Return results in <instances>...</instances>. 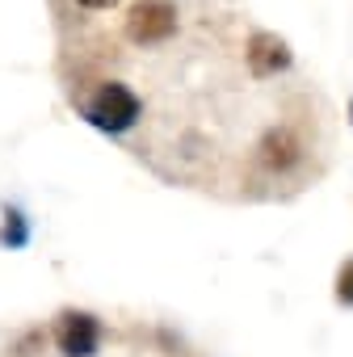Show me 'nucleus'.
Returning a JSON list of instances; mask_svg holds the SVG:
<instances>
[{
	"instance_id": "4",
	"label": "nucleus",
	"mask_w": 353,
	"mask_h": 357,
	"mask_svg": "<svg viewBox=\"0 0 353 357\" xmlns=\"http://www.w3.org/2000/svg\"><path fill=\"white\" fill-rule=\"evenodd\" d=\"M244 59H248V68H253L257 80H269V76H278L282 68H290V51H286V43H282L278 34H253Z\"/></svg>"
},
{
	"instance_id": "2",
	"label": "nucleus",
	"mask_w": 353,
	"mask_h": 357,
	"mask_svg": "<svg viewBox=\"0 0 353 357\" xmlns=\"http://www.w3.org/2000/svg\"><path fill=\"white\" fill-rule=\"evenodd\" d=\"M126 34L139 47H160L176 34V5L172 0H139L126 17Z\"/></svg>"
},
{
	"instance_id": "1",
	"label": "nucleus",
	"mask_w": 353,
	"mask_h": 357,
	"mask_svg": "<svg viewBox=\"0 0 353 357\" xmlns=\"http://www.w3.org/2000/svg\"><path fill=\"white\" fill-rule=\"evenodd\" d=\"M80 114H84L89 126H97L105 135H122L143 118V101L135 97V89H126L118 80H105L80 101Z\"/></svg>"
},
{
	"instance_id": "7",
	"label": "nucleus",
	"mask_w": 353,
	"mask_h": 357,
	"mask_svg": "<svg viewBox=\"0 0 353 357\" xmlns=\"http://www.w3.org/2000/svg\"><path fill=\"white\" fill-rule=\"evenodd\" d=\"M76 5H84V9H114L118 0H76Z\"/></svg>"
},
{
	"instance_id": "5",
	"label": "nucleus",
	"mask_w": 353,
	"mask_h": 357,
	"mask_svg": "<svg viewBox=\"0 0 353 357\" xmlns=\"http://www.w3.org/2000/svg\"><path fill=\"white\" fill-rule=\"evenodd\" d=\"M261 151H265V155H261L265 164H278V168H282V164H290V160H294V151H299V147H294V139H290L286 130H269V139H265V147H261Z\"/></svg>"
},
{
	"instance_id": "8",
	"label": "nucleus",
	"mask_w": 353,
	"mask_h": 357,
	"mask_svg": "<svg viewBox=\"0 0 353 357\" xmlns=\"http://www.w3.org/2000/svg\"><path fill=\"white\" fill-rule=\"evenodd\" d=\"M349 114H353V101H349Z\"/></svg>"
},
{
	"instance_id": "6",
	"label": "nucleus",
	"mask_w": 353,
	"mask_h": 357,
	"mask_svg": "<svg viewBox=\"0 0 353 357\" xmlns=\"http://www.w3.org/2000/svg\"><path fill=\"white\" fill-rule=\"evenodd\" d=\"M336 303L340 307H353V261L336 273Z\"/></svg>"
},
{
	"instance_id": "3",
	"label": "nucleus",
	"mask_w": 353,
	"mask_h": 357,
	"mask_svg": "<svg viewBox=\"0 0 353 357\" xmlns=\"http://www.w3.org/2000/svg\"><path fill=\"white\" fill-rule=\"evenodd\" d=\"M55 344L63 357H93L101 344V324L89 311H63L55 319Z\"/></svg>"
}]
</instances>
